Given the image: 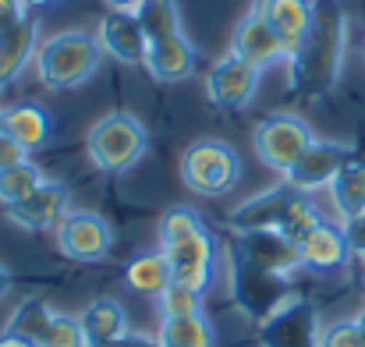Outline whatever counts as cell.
<instances>
[{"label":"cell","instance_id":"obj_38","mask_svg":"<svg viewBox=\"0 0 365 347\" xmlns=\"http://www.w3.org/2000/svg\"><path fill=\"white\" fill-rule=\"evenodd\" d=\"M7 291H11V269L0 262V301L7 298Z\"/></svg>","mask_w":365,"mask_h":347},{"label":"cell","instance_id":"obj_39","mask_svg":"<svg viewBox=\"0 0 365 347\" xmlns=\"http://www.w3.org/2000/svg\"><path fill=\"white\" fill-rule=\"evenodd\" d=\"M355 323H359V333H362V344H365V309L355 316Z\"/></svg>","mask_w":365,"mask_h":347},{"label":"cell","instance_id":"obj_14","mask_svg":"<svg viewBox=\"0 0 365 347\" xmlns=\"http://www.w3.org/2000/svg\"><path fill=\"white\" fill-rule=\"evenodd\" d=\"M96 39H100V50L107 57H114L118 64L128 68H142L145 64V50H149V39L138 25V18L131 11H110L100 29H96Z\"/></svg>","mask_w":365,"mask_h":347},{"label":"cell","instance_id":"obj_6","mask_svg":"<svg viewBox=\"0 0 365 347\" xmlns=\"http://www.w3.org/2000/svg\"><path fill=\"white\" fill-rule=\"evenodd\" d=\"M181 181L188 192L206 195V199H220L227 195L238 177H242V156L235 145L220 142V138H195L185 152H181Z\"/></svg>","mask_w":365,"mask_h":347},{"label":"cell","instance_id":"obj_4","mask_svg":"<svg viewBox=\"0 0 365 347\" xmlns=\"http://www.w3.org/2000/svg\"><path fill=\"white\" fill-rule=\"evenodd\" d=\"M100 61H103L100 39L82 32V29H68V32H57V36L39 43L36 78L50 93H68V89L86 86L100 71Z\"/></svg>","mask_w":365,"mask_h":347},{"label":"cell","instance_id":"obj_25","mask_svg":"<svg viewBox=\"0 0 365 347\" xmlns=\"http://www.w3.org/2000/svg\"><path fill=\"white\" fill-rule=\"evenodd\" d=\"M124 284L135 291V294H145V298H160L174 276H170V266H167V255L156 248V252H138L128 266H124Z\"/></svg>","mask_w":365,"mask_h":347},{"label":"cell","instance_id":"obj_34","mask_svg":"<svg viewBox=\"0 0 365 347\" xmlns=\"http://www.w3.org/2000/svg\"><path fill=\"white\" fill-rule=\"evenodd\" d=\"M341 227H344V237H348V248H351V255L365 259V213L351 217V220H344Z\"/></svg>","mask_w":365,"mask_h":347},{"label":"cell","instance_id":"obj_13","mask_svg":"<svg viewBox=\"0 0 365 347\" xmlns=\"http://www.w3.org/2000/svg\"><path fill=\"white\" fill-rule=\"evenodd\" d=\"M68 202H71L68 185L53 181V177H43L32 195H25L21 202L7 206V220L18 224L21 231H57V224L68 213Z\"/></svg>","mask_w":365,"mask_h":347},{"label":"cell","instance_id":"obj_10","mask_svg":"<svg viewBox=\"0 0 365 347\" xmlns=\"http://www.w3.org/2000/svg\"><path fill=\"white\" fill-rule=\"evenodd\" d=\"M53 234H57L61 255H68L71 262H100L114 248L110 224L93 209H68Z\"/></svg>","mask_w":365,"mask_h":347},{"label":"cell","instance_id":"obj_37","mask_svg":"<svg viewBox=\"0 0 365 347\" xmlns=\"http://www.w3.org/2000/svg\"><path fill=\"white\" fill-rule=\"evenodd\" d=\"M103 4H107L110 11H131V14H135V7H138L142 0H103Z\"/></svg>","mask_w":365,"mask_h":347},{"label":"cell","instance_id":"obj_27","mask_svg":"<svg viewBox=\"0 0 365 347\" xmlns=\"http://www.w3.org/2000/svg\"><path fill=\"white\" fill-rule=\"evenodd\" d=\"M135 18L145 32V39H163V36H174L181 32V14H178V4L174 0H142L135 7Z\"/></svg>","mask_w":365,"mask_h":347},{"label":"cell","instance_id":"obj_5","mask_svg":"<svg viewBox=\"0 0 365 347\" xmlns=\"http://www.w3.org/2000/svg\"><path fill=\"white\" fill-rule=\"evenodd\" d=\"M149 149V131L145 124L128 110L103 114L86 138V152L103 174H128Z\"/></svg>","mask_w":365,"mask_h":347},{"label":"cell","instance_id":"obj_30","mask_svg":"<svg viewBox=\"0 0 365 347\" xmlns=\"http://www.w3.org/2000/svg\"><path fill=\"white\" fill-rule=\"evenodd\" d=\"M156 309H160V319L202 312V291H195V287H185V284H170V287H167V291L156 298Z\"/></svg>","mask_w":365,"mask_h":347},{"label":"cell","instance_id":"obj_26","mask_svg":"<svg viewBox=\"0 0 365 347\" xmlns=\"http://www.w3.org/2000/svg\"><path fill=\"white\" fill-rule=\"evenodd\" d=\"M50 319H53V309H50L46 298H25V301L11 312V319H7V333L39 344V337L46 333Z\"/></svg>","mask_w":365,"mask_h":347},{"label":"cell","instance_id":"obj_21","mask_svg":"<svg viewBox=\"0 0 365 347\" xmlns=\"http://www.w3.org/2000/svg\"><path fill=\"white\" fill-rule=\"evenodd\" d=\"M36 50H39V21L29 14L18 29L0 36V89H7L29 68V61H36Z\"/></svg>","mask_w":365,"mask_h":347},{"label":"cell","instance_id":"obj_3","mask_svg":"<svg viewBox=\"0 0 365 347\" xmlns=\"http://www.w3.org/2000/svg\"><path fill=\"white\" fill-rule=\"evenodd\" d=\"M327 217L319 213L316 199L291 188L287 181L245 199L242 206L231 209L227 227L235 234H252V231H280L284 237H291L294 244L312 231L316 224H323Z\"/></svg>","mask_w":365,"mask_h":347},{"label":"cell","instance_id":"obj_12","mask_svg":"<svg viewBox=\"0 0 365 347\" xmlns=\"http://www.w3.org/2000/svg\"><path fill=\"white\" fill-rule=\"evenodd\" d=\"M351 152H355V149L344 145V142L316 138V142H312V145L291 163V170L284 174V181H287L291 188L305 192V195H316L319 188H330L334 174L344 167V160H348Z\"/></svg>","mask_w":365,"mask_h":347},{"label":"cell","instance_id":"obj_28","mask_svg":"<svg viewBox=\"0 0 365 347\" xmlns=\"http://www.w3.org/2000/svg\"><path fill=\"white\" fill-rule=\"evenodd\" d=\"M39 181H43V170H39L32 160L0 170V202H4V209L14 206V202H21L25 195H32V192L39 188Z\"/></svg>","mask_w":365,"mask_h":347},{"label":"cell","instance_id":"obj_16","mask_svg":"<svg viewBox=\"0 0 365 347\" xmlns=\"http://www.w3.org/2000/svg\"><path fill=\"white\" fill-rule=\"evenodd\" d=\"M298 259H302V269H312V273H337V269H344L348 259H351L344 227L334 224V220L316 224L312 231L298 241Z\"/></svg>","mask_w":365,"mask_h":347},{"label":"cell","instance_id":"obj_23","mask_svg":"<svg viewBox=\"0 0 365 347\" xmlns=\"http://www.w3.org/2000/svg\"><path fill=\"white\" fill-rule=\"evenodd\" d=\"M78 319H82V330H86L89 347L110 344V341H118V337H124V333H131V326H128V312H124L114 298H96V301H89V305L82 309Z\"/></svg>","mask_w":365,"mask_h":347},{"label":"cell","instance_id":"obj_31","mask_svg":"<svg viewBox=\"0 0 365 347\" xmlns=\"http://www.w3.org/2000/svg\"><path fill=\"white\" fill-rule=\"evenodd\" d=\"M319 347H365L362 333H359V323L355 319H337V323L323 326Z\"/></svg>","mask_w":365,"mask_h":347},{"label":"cell","instance_id":"obj_11","mask_svg":"<svg viewBox=\"0 0 365 347\" xmlns=\"http://www.w3.org/2000/svg\"><path fill=\"white\" fill-rule=\"evenodd\" d=\"M259 68H252L231 50L206 71V96L220 110H245L259 93Z\"/></svg>","mask_w":365,"mask_h":347},{"label":"cell","instance_id":"obj_9","mask_svg":"<svg viewBox=\"0 0 365 347\" xmlns=\"http://www.w3.org/2000/svg\"><path fill=\"white\" fill-rule=\"evenodd\" d=\"M319 316L316 305L302 294L284 298L262 323H259V344L262 347H319Z\"/></svg>","mask_w":365,"mask_h":347},{"label":"cell","instance_id":"obj_15","mask_svg":"<svg viewBox=\"0 0 365 347\" xmlns=\"http://www.w3.org/2000/svg\"><path fill=\"white\" fill-rule=\"evenodd\" d=\"M231 50L248 61L252 68H269V64H277V61H287V50H284V43H280V36L269 29V21L255 11V7H248L242 14V21H238V29H235V39H231Z\"/></svg>","mask_w":365,"mask_h":347},{"label":"cell","instance_id":"obj_35","mask_svg":"<svg viewBox=\"0 0 365 347\" xmlns=\"http://www.w3.org/2000/svg\"><path fill=\"white\" fill-rule=\"evenodd\" d=\"M100 347H160V344H156V337H145V333H124V337Z\"/></svg>","mask_w":365,"mask_h":347},{"label":"cell","instance_id":"obj_18","mask_svg":"<svg viewBox=\"0 0 365 347\" xmlns=\"http://www.w3.org/2000/svg\"><path fill=\"white\" fill-rule=\"evenodd\" d=\"M142 68L156 82H185V78L195 75L199 53H195V46H192V39L185 32H174V36H163V39H153L149 43Z\"/></svg>","mask_w":365,"mask_h":347},{"label":"cell","instance_id":"obj_8","mask_svg":"<svg viewBox=\"0 0 365 347\" xmlns=\"http://www.w3.org/2000/svg\"><path fill=\"white\" fill-rule=\"evenodd\" d=\"M231 294L238 301L245 316H252L255 323H262L284 298H291V284L287 276H277L269 269L252 266L238 252L231 255Z\"/></svg>","mask_w":365,"mask_h":347},{"label":"cell","instance_id":"obj_33","mask_svg":"<svg viewBox=\"0 0 365 347\" xmlns=\"http://www.w3.org/2000/svg\"><path fill=\"white\" fill-rule=\"evenodd\" d=\"M29 18V4L25 0H0V36L18 29Z\"/></svg>","mask_w":365,"mask_h":347},{"label":"cell","instance_id":"obj_24","mask_svg":"<svg viewBox=\"0 0 365 347\" xmlns=\"http://www.w3.org/2000/svg\"><path fill=\"white\" fill-rule=\"evenodd\" d=\"M156 344L160 347H217V330H213L206 312L170 316V319H160Z\"/></svg>","mask_w":365,"mask_h":347},{"label":"cell","instance_id":"obj_20","mask_svg":"<svg viewBox=\"0 0 365 347\" xmlns=\"http://www.w3.org/2000/svg\"><path fill=\"white\" fill-rule=\"evenodd\" d=\"M0 128L4 135H11L14 142H21L29 152L43 149L53 135V117L43 103H14L7 110H0Z\"/></svg>","mask_w":365,"mask_h":347},{"label":"cell","instance_id":"obj_43","mask_svg":"<svg viewBox=\"0 0 365 347\" xmlns=\"http://www.w3.org/2000/svg\"><path fill=\"white\" fill-rule=\"evenodd\" d=\"M0 131H4V128H0Z\"/></svg>","mask_w":365,"mask_h":347},{"label":"cell","instance_id":"obj_40","mask_svg":"<svg viewBox=\"0 0 365 347\" xmlns=\"http://www.w3.org/2000/svg\"><path fill=\"white\" fill-rule=\"evenodd\" d=\"M25 4H29V11H32V7H50L53 0H25Z\"/></svg>","mask_w":365,"mask_h":347},{"label":"cell","instance_id":"obj_42","mask_svg":"<svg viewBox=\"0 0 365 347\" xmlns=\"http://www.w3.org/2000/svg\"><path fill=\"white\" fill-rule=\"evenodd\" d=\"M362 46H365V39H362Z\"/></svg>","mask_w":365,"mask_h":347},{"label":"cell","instance_id":"obj_17","mask_svg":"<svg viewBox=\"0 0 365 347\" xmlns=\"http://www.w3.org/2000/svg\"><path fill=\"white\" fill-rule=\"evenodd\" d=\"M242 259H248L252 266L259 269H269L277 276H291L294 269H302V259H298V244L291 237H284L280 231H252V234H238V248H235Z\"/></svg>","mask_w":365,"mask_h":347},{"label":"cell","instance_id":"obj_1","mask_svg":"<svg viewBox=\"0 0 365 347\" xmlns=\"http://www.w3.org/2000/svg\"><path fill=\"white\" fill-rule=\"evenodd\" d=\"M348 53V11L341 0H312V25L302 46L287 57L291 89L298 96H327L344 68Z\"/></svg>","mask_w":365,"mask_h":347},{"label":"cell","instance_id":"obj_7","mask_svg":"<svg viewBox=\"0 0 365 347\" xmlns=\"http://www.w3.org/2000/svg\"><path fill=\"white\" fill-rule=\"evenodd\" d=\"M255 152H259V160L269 167V170H277V174H287L291 170V163L316 142V135H312V128H309V120L298 114H287V110H280V114H269L259 120V128H255Z\"/></svg>","mask_w":365,"mask_h":347},{"label":"cell","instance_id":"obj_41","mask_svg":"<svg viewBox=\"0 0 365 347\" xmlns=\"http://www.w3.org/2000/svg\"><path fill=\"white\" fill-rule=\"evenodd\" d=\"M362 284H365V259H362Z\"/></svg>","mask_w":365,"mask_h":347},{"label":"cell","instance_id":"obj_19","mask_svg":"<svg viewBox=\"0 0 365 347\" xmlns=\"http://www.w3.org/2000/svg\"><path fill=\"white\" fill-rule=\"evenodd\" d=\"M252 7L269 21V29L280 36V43L291 57L312 25V0H255Z\"/></svg>","mask_w":365,"mask_h":347},{"label":"cell","instance_id":"obj_32","mask_svg":"<svg viewBox=\"0 0 365 347\" xmlns=\"http://www.w3.org/2000/svg\"><path fill=\"white\" fill-rule=\"evenodd\" d=\"M25 160H32V152H29L21 142H14L11 135H4V131H0V170L18 167V163H25Z\"/></svg>","mask_w":365,"mask_h":347},{"label":"cell","instance_id":"obj_36","mask_svg":"<svg viewBox=\"0 0 365 347\" xmlns=\"http://www.w3.org/2000/svg\"><path fill=\"white\" fill-rule=\"evenodd\" d=\"M0 347H39V344H32V341H25V337H14V333H0Z\"/></svg>","mask_w":365,"mask_h":347},{"label":"cell","instance_id":"obj_2","mask_svg":"<svg viewBox=\"0 0 365 347\" xmlns=\"http://www.w3.org/2000/svg\"><path fill=\"white\" fill-rule=\"evenodd\" d=\"M156 241H160V252L167 255L174 284H185L206 294L217 273V259H220V244L206 227V220L192 206H170L163 209L156 224Z\"/></svg>","mask_w":365,"mask_h":347},{"label":"cell","instance_id":"obj_29","mask_svg":"<svg viewBox=\"0 0 365 347\" xmlns=\"http://www.w3.org/2000/svg\"><path fill=\"white\" fill-rule=\"evenodd\" d=\"M39 347H89L86 330H82V319L78 316H68V312H53L46 333L39 337Z\"/></svg>","mask_w":365,"mask_h":347},{"label":"cell","instance_id":"obj_22","mask_svg":"<svg viewBox=\"0 0 365 347\" xmlns=\"http://www.w3.org/2000/svg\"><path fill=\"white\" fill-rule=\"evenodd\" d=\"M330 199H334V209H337L341 224L365 213V156L362 152H351L344 160V167L334 174Z\"/></svg>","mask_w":365,"mask_h":347}]
</instances>
